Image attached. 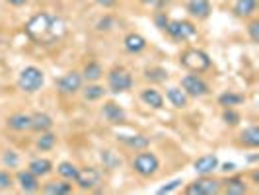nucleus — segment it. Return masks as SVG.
<instances>
[{
	"label": "nucleus",
	"instance_id": "nucleus-8",
	"mask_svg": "<svg viewBox=\"0 0 259 195\" xmlns=\"http://www.w3.org/2000/svg\"><path fill=\"white\" fill-rule=\"evenodd\" d=\"M182 90L189 96V98H203L207 96L208 92V84L199 76V74H185L182 78Z\"/></svg>",
	"mask_w": 259,
	"mask_h": 195
},
{
	"label": "nucleus",
	"instance_id": "nucleus-28",
	"mask_svg": "<svg viewBox=\"0 0 259 195\" xmlns=\"http://www.w3.org/2000/svg\"><path fill=\"white\" fill-rule=\"evenodd\" d=\"M104 96H105L104 86H100L96 82H88V86L84 88V100H88V102H98Z\"/></svg>",
	"mask_w": 259,
	"mask_h": 195
},
{
	"label": "nucleus",
	"instance_id": "nucleus-2",
	"mask_svg": "<svg viewBox=\"0 0 259 195\" xmlns=\"http://www.w3.org/2000/svg\"><path fill=\"white\" fill-rule=\"evenodd\" d=\"M16 84H18L20 90L26 92V94H35V92L41 90L43 84H45V72H43L39 66L29 65L20 70Z\"/></svg>",
	"mask_w": 259,
	"mask_h": 195
},
{
	"label": "nucleus",
	"instance_id": "nucleus-4",
	"mask_svg": "<svg viewBox=\"0 0 259 195\" xmlns=\"http://www.w3.org/2000/svg\"><path fill=\"white\" fill-rule=\"evenodd\" d=\"M133 170L141 176V178H152L156 172L160 170V158L150 152V150H139V154L133 160Z\"/></svg>",
	"mask_w": 259,
	"mask_h": 195
},
{
	"label": "nucleus",
	"instance_id": "nucleus-22",
	"mask_svg": "<svg viewBox=\"0 0 259 195\" xmlns=\"http://www.w3.org/2000/svg\"><path fill=\"white\" fill-rule=\"evenodd\" d=\"M141 100L146 105H150L152 109H162L164 107V96L158 90H154V88H144L141 92Z\"/></svg>",
	"mask_w": 259,
	"mask_h": 195
},
{
	"label": "nucleus",
	"instance_id": "nucleus-18",
	"mask_svg": "<svg viewBox=\"0 0 259 195\" xmlns=\"http://www.w3.org/2000/svg\"><path fill=\"white\" fill-rule=\"evenodd\" d=\"M222 191L226 195H244L247 193V185L244 182V178H228L226 182H222Z\"/></svg>",
	"mask_w": 259,
	"mask_h": 195
},
{
	"label": "nucleus",
	"instance_id": "nucleus-34",
	"mask_svg": "<svg viewBox=\"0 0 259 195\" xmlns=\"http://www.w3.org/2000/svg\"><path fill=\"white\" fill-rule=\"evenodd\" d=\"M247 33L253 43H259V20H251L249 26H247Z\"/></svg>",
	"mask_w": 259,
	"mask_h": 195
},
{
	"label": "nucleus",
	"instance_id": "nucleus-31",
	"mask_svg": "<svg viewBox=\"0 0 259 195\" xmlns=\"http://www.w3.org/2000/svg\"><path fill=\"white\" fill-rule=\"evenodd\" d=\"M144 78H146V80H152V82H164V80L168 78V70H166V68H160V66L146 68Z\"/></svg>",
	"mask_w": 259,
	"mask_h": 195
},
{
	"label": "nucleus",
	"instance_id": "nucleus-32",
	"mask_svg": "<svg viewBox=\"0 0 259 195\" xmlns=\"http://www.w3.org/2000/svg\"><path fill=\"white\" fill-rule=\"evenodd\" d=\"M222 119H224V123L226 125H230V127H236L238 123H240V113L234 109V107H224V113H222Z\"/></svg>",
	"mask_w": 259,
	"mask_h": 195
},
{
	"label": "nucleus",
	"instance_id": "nucleus-29",
	"mask_svg": "<svg viewBox=\"0 0 259 195\" xmlns=\"http://www.w3.org/2000/svg\"><path fill=\"white\" fill-rule=\"evenodd\" d=\"M246 102V98L242 94H236V92H224L219 96V104L224 107H234V105H240Z\"/></svg>",
	"mask_w": 259,
	"mask_h": 195
},
{
	"label": "nucleus",
	"instance_id": "nucleus-12",
	"mask_svg": "<svg viewBox=\"0 0 259 195\" xmlns=\"http://www.w3.org/2000/svg\"><path fill=\"white\" fill-rule=\"evenodd\" d=\"M16 182L20 185V189L24 191V193H35L39 191V178L33 174V172H29V170H22V172H18L16 174Z\"/></svg>",
	"mask_w": 259,
	"mask_h": 195
},
{
	"label": "nucleus",
	"instance_id": "nucleus-16",
	"mask_svg": "<svg viewBox=\"0 0 259 195\" xmlns=\"http://www.w3.org/2000/svg\"><path fill=\"white\" fill-rule=\"evenodd\" d=\"M166 98H168V102L176 109H185L187 105H189V96L182 90V88H178V86H171L166 90Z\"/></svg>",
	"mask_w": 259,
	"mask_h": 195
},
{
	"label": "nucleus",
	"instance_id": "nucleus-19",
	"mask_svg": "<svg viewBox=\"0 0 259 195\" xmlns=\"http://www.w3.org/2000/svg\"><path fill=\"white\" fill-rule=\"evenodd\" d=\"M27 170L33 172L37 178H45V176H49L55 168H53V162L49 158H33V160L29 162Z\"/></svg>",
	"mask_w": 259,
	"mask_h": 195
},
{
	"label": "nucleus",
	"instance_id": "nucleus-25",
	"mask_svg": "<svg viewBox=\"0 0 259 195\" xmlns=\"http://www.w3.org/2000/svg\"><path fill=\"white\" fill-rule=\"evenodd\" d=\"M102 76H104V66L100 65L98 61L86 63L84 70H82V78H84L86 82H98Z\"/></svg>",
	"mask_w": 259,
	"mask_h": 195
},
{
	"label": "nucleus",
	"instance_id": "nucleus-35",
	"mask_svg": "<svg viewBox=\"0 0 259 195\" xmlns=\"http://www.w3.org/2000/svg\"><path fill=\"white\" fill-rule=\"evenodd\" d=\"M10 187H12V176L0 170V189H10Z\"/></svg>",
	"mask_w": 259,
	"mask_h": 195
},
{
	"label": "nucleus",
	"instance_id": "nucleus-1",
	"mask_svg": "<svg viewBox=\"0 0 259 195\" xmlns=\"http://www.w3.org/2000/svg\"><path fill=\"white\" fill-rule=\"evenodd\" d=\"M24 29L33 43L51 45V43H57L59 39H63V35L66 33V24L51 12H37L27 20Z\"/></svg>",
	"mask_w": 259,
	"mask_h": 195
},
{
	"label": "nucleus",
	"instance_id": "nucleus-41",
	"mask_svg": "<svg viewBox=\"0 0 259 195\" xmlns=\"http://www.w3.org/2000/svg\"><path fill=\"white\" fill-rule=\"evenodd\" d=\"M141 4H144V6H154V4H158V0H139Z\"/></svg>",
	"mask_w": 259,
	"mask_h": 195
},
{
	"label": "nucleus",
	"instance_id": "nucleus-14",
	"mask_svg": "<svg viewBox=\"0 0 259 195\" xmlns=\"http://www.w3.org/2000/svg\"><path fill=\"white\" fill-rule=\"evenodd\" d=\"M187 12L197 20H207L212 14V4H210V0H189L187 2Z\"/></svg>",
	"mask_w": 259,
	"mask_h": 195
},
{
	"label": "nucleus",
	"instance_id": "nucleus-40",
	"mask_svg": "<svg viewBox=\"0 0 259 195\" xmlns=\"http://www.w3.org/2000/svg\"><path fill=\"white\" fill-rule=\"evenodd\" d=\"M8 4H12V6H24V4H27L29 0H6Z\"/></svg>",
	"mask_w": 259,
	"mask_h": 195
},
{
	"label": "nucleus",
	"instance_id": "nucleus-6",
	"mask_svg": "<svg viewBox=\"0 0 259 195\" xmlns=\"http://www.w3.org/2000/svg\"><path fill=\"white\" fill-rule=\"evenodd\" d=\"M222 191V182L210 176H201L185 187L187 195H219Z\"/></svg>",
	"mask_w": 259,
	"mask_h": 195
},
{
	"label": "nucleus",
	"instance_id": "nucleus-3",
	"mask_svg": "<svg viewBox=\"0 0 259 195\" xmlns=\"http://www.w3.org/2000/svg\"><path fill=\"white\" fill-rule=\"evenodd\" d=\"M180 63H182L183 68H187L189 72H195V74H201V72H207L208 68L212 66L208 55L197 47H189L182 53L180 57Z\"/></svg>",
	"mask_w": 259,
	"mask_h": 195
},
{
	"label": "nucleus",
	"instance_id": "nucleus-23",
	"mask_svg": "<svg viewBox=\"0 0 259 195\" xmlns=\"http://www.w3.org/2000/svg\"><path fill=\"white\" fill-rule=\"evenodd\" d=\"M31 129L37 131V133H45V131L53 129V117L49 113H43L37 111L31 115Z\"/></svg>",
	"mask_w": 259,
	"mask_h": 195
},
{
	"label": "nucleus",
	"instance_id": "nucleus-24",
	"mask_svg": "<svg viewBox=\"0 0 259 195\" xmlns=\"http://www.w3.org/2000/svg\"><path fill=\"white\" fill-rule=\"evenodd\" d=\"M240 143L247 148H257L259 146V127L257 125H249L247 129L240 133Z\"/></svg>",
	"mask_w": 259,
	"mask_h": 195
},
{
	"label": "nucleus",
	"instance_id": "nucleus-30",
	"mask_svg": "<svg viewBox=\"0 0 259 195\" xmlns=\"http://www.w3.org/2000/svg\"><path fill=\"white\" fill-rule=\"evenodd\" d=\"M55 144H57V135L51 133V131H45V133H41V137L37 139L35 146L41 152H47V150H51Z\"/></svg>",
	"mask_w": 259,
	"mask_h": 195
},
{
	"label": "nucleus",
	"instance_id": "nucleus-21",
	"mask_svg": "<svg viewBox=\"0 0 259 195\" xmlns=\"http://www.w3.org/2000/svg\"><path fill=\"white\" fill-rule=\"evenodd\" d=\"M257 10V0H236L234 2V14L238 18H251Z\"/></svg>",
	"mask_w": 259,
	"mask_h": 195
},
{
	"label": "nucleus",
	"instance_id": "nucleus-13",
	"mask_svg": "<svg viewBox=\"0 0 259 195\" xmlns=\"http://www.w3.org/2000/svg\"><path fill=\"white\" fill-rule=\"evenodd\" d=\"M102 115H104L111 125H121V123H125V119H127L125 109L119 104H115V102H105L104 107H102Z\"/></svg>",
	"mask_w": 259,
	"mask_h": 195
},
{
	"label": "nucleus",
	"instance_id": "nucleus-36",
	"mask_svg": "<svg viewBox=\"0 0 259 195\" xmlns=\"http://www.w3.org/2000/svg\"><path fill=\"white\" fill-rule=\"evenodd\" d=\"M182 180H174V182H169L168 185H164V187H160L158 189V193H169V191H174V189H178L180 185H182Z\"/></svg>",
	"mask_w": 259,
	"mask_h": 195
},
{
	"label": "nucleus",
	"instance_id": "nucleus-26",
	"mask_svg": "<svg viewBox=\"0 0 259 195\" xmlns=\"http://www.w3.org/2000/svg\"><path fill=\"white\" fill-rule=\"evenodd\" d=\"M119 139L129 148H135V150H144V148L150 146V139L144 137V135H131V137H119Z\"/></svg>",
	"mask_w": 259,
	"mask_h": 195
},
{
	"label": "nucleus",
	"instance_id": "nucleus-37",
	"mask_svg": "<svg viewBox=\"0 0 259 195\" xmlns=\"http://www.w3.org/2000/svg\"><path fill=\"white\" fill-rule=\"evenodd\" d=\"M154 22H156V26L160 27V29H164V27L168 26V22H169V20H168V18H166V14H162V12H160V14H156Z\"/></svg>",
	"mask_w": 259,
	"mask_h": 195
},
{
	"label": "nucleus",
	"instance_id": "nucleus-39",
	"mask_svg": "<svg viewBox=\"0 0 259 195\" xmlns=\"http://www.w3.org/2000/svg\"><path fill=\"white\" fill-rule=\"evenodd\" d=\"M219 168H221L222 172H234V170H236V164H234V162H224Z\"/></svg>",
	"mask_w": 259,
	"mask_h": 195
},
{
	"label": "nucleus",
	"instance_id": "nucleus-5",
	"mask_svg": "<svg viewBox=\"0 0 259 195\" xmlns=\"http://www.w3.org/2000/svg\"><path fill=\"white\" fill-rule=\"evenodd\" d=\"M107 86L113 94H123L133 88V76L125 66H113L107 72Z\"/></svg>",
	"mask_w": 259,
	"mask_h": 195
},
{
	"label": "nucleus",
	"instance_id": "nucleus-17",
	"mask_svg": "<svg viewBox=\"0 0 259 195\" xmlns=\"http://www.w3.org/2000/svg\"><path fill=\"white\" fill-rule=\"evenodd\" d=\"M43 193L47 195H68L72 193V183L68 180H53L43 185Z\"/></svg>",
	"mask_w": 259,
	"mask_h": 195
},
{
	"label": "nucleus",
	"instance_id": "nucleus-20",
	"mask_svg": "<svg viewBox=\"0 0 259 195\" xmlns=\"http://www.w3.org/2000/svg\"><path fill=\"white\" fill-rule=\"evenodd\" d=\"M6 125L12 131H31V115L27 113H14V115L8 117Z\"/></svg>",
	"mask_w": 259,
	"mask_h": 195
},
{
	"label": "nucleus",
	"instance_id": "nucleus-15",
	"mask_svg": "<svg viewBox=\"0 0 259 195\" xmlns=\"http://www.w3.org/2000/svg\"><path fill=\"white\" fill-rule=\"evenodd\" d=\"M123 45H125V49L133 55H139V53H143L146 49V39L141 35V33H137V31H131L125 35L123 39Z\"/></svg>",
	"mask_w": 259,
	"mask_h": 195
},
{
	"label": "nucleus",
	"instance_id": "nucleus-27",
	"mask_svg": "<svg viewBox=\"0 0 259 195\" xmlns=\"http://www.w3.org/2000/svg\"><path fill=\"white\" fill-rule=\"evenodd\" d=\"M78 166L74 162H61L59 166H57V172H59V176L63 178V180H68V182H74L78 176Z\"/></svg>",
	"mask_w": 259,
	"mask_h": 195
},
{
	"label": "nucleus",
	"instance_id": "nucleus-7",
	"mask_svg": "<svg viewBox=\"0 0 259 195\" xmlns=\"http://www.w3.org/2000/svg\"><path fill=\"white\" fill-rule=\"evenodd\" d=\"M168 31V35L176 41H187L197 35V27L189 20H169L168 26L164 27Z\"/></svg>",
	"mask_w": 259,
	"mask_h": 195
},
{
	"label": "nucleus",
	"instance_id": "nucleus-33",
	"mask_svg": "<svg viewBox=\"0 0 259 195\" xmlns=\"http://www.w3.org/2000/svg\"><path fill=\"white\" fill-rule=\"evenodd\" d=\"M2 162H4L6 168H16L18 162H20V158H18V154H16L14 150H6L4 156H2Z\"/></svg>",
	"mask_w": 259,
	"mask_h": 195
},
{
	"label": "nucleus",
	"instance_id": "nucleus-9",
	"mask_svg": "<svg viewBox=\"0 0 259 195\" xmlns=\"http://www.w3.org/2000/svg\"><path fill=\"white\" fill-rule=\"evenodd\" d=\"M74 182H76V185L82 191H92L102 183V172L98 168H94V166L82 168L78 170V176Z\"/></svg>",
	"mask_w": 259,
	"mask_h": 195
},
{
	"label": "nucleus",
	"instance_id": "nucleus-38",
	"mask_svg": "<svg viewBox=\"0 0 259 195\" xmlns=\"http://www.w3.org/2000/svg\"><path fill=\"white\" fill-rule=\"evenodd\" d=\"M96 2H98L102 8H105V10H107V8H113L117 4V0H96Z\"/></svg>",
	"mask_w": 259,
	"mask_h": 195
},
{
	"label": "nucleus",
	"instance_id": "nucleus-10",
	"mask_svg": "<svg viewBox=\"0 0 259 195\" xmlns=\"http://www.w3.org/2000/svg\"><path fill=\"white\" fill-rule=\"evenodd\" d=\"M82 82H84L82 74L76 72V70H70V72H66V74H63L57 80V88L65 96H72V94L82 90Z\"/></svg>",
	"mask_w": 259,
	"mask_h": 195
},
{
	"label": "nucleus",
	"instance_id": "nucleus-11",
	"mask_svg": "<svg viewBox=\"0 0 259 195\" xmlns=\"http://www.w3.org/2000/svg\"><path fill=\"white\" fill-rule=\"evenodd\" d=\"M219 166H221V160H219L217 154L199 156L193 162V170L199 176H210L214 170H219Z\"/></svg>",
	"mask_w": 259,
	"mask_h": 195
}]
</instances>
